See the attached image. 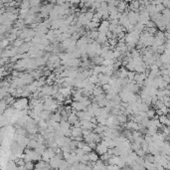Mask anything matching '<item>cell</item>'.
I'll list each match as a JSON object with an SVG mask.
<instances>
[{"label": "cell", "mask_w": 170, "mask_h": 170, "mask_svg": "<svg viewBox=\"0 0 170 170\" xmlns=\"http://www.w3.org/2000/svg\"><path fill=\"white\" fill-rule=\"evenodd\" d=\"M127 19L130 22V24L135 25L136 23L138 22L139 19V13L138 12H134V11H128L127 12Z\"/></svg>", "instance_id": "obj_1"}, {"label": "cell", "mask_w": 170, "mask_h": 170, "mask_svg": "<svg viewBox=\"0 0 170 170\" xmlns=\"http://www.w3.org/2000/svg\"><path fill=\"white\" fill-rule=\"evenodd\" d=\"M71 107H72V111H74V112L86 111L87 109V107H84V104L81 103V102H72Z\"/></svg>", "instance_id": "obj_2"}, {"label": "cell", "mask_w": 170, "mask_h": 170, "mask_svg": "<svg viewBox=\"0 0 170 170\" xmlns=\"http://www.w3.org/2000/svg\"><path fill=\"white\" fill-rule=\"evenodd\" d=\"M72 89L73 88L62 87V88H59V93H61L65 98H70L72 96Z\"/></svg>", "instance_id": "obj_3"}, {"label": "cell", "mask_w": 170, "mask_h": 170, "mask_svg": "<svg viewBox=\"0 0 170 170\" xmlns=\"http://www.w3.org/2000/svg\"><path fill=\"white\" fill-rule=\"evenodd\" d=\"M107 146H106L104 144H103V143H98L97 144V147H96V151H97V153H98V155H101V154H103V153H106V152L107 151Z\"/></svg>", "instance_id": "obj_4"}, {"label": "cell", "mask_w": 170, "mask_h": 170, "mask_svg": "<svg viewBox=\"0 0 170 170\" xmlns=\"http://www.w3.org/2000/svg\"><path fill=\"white\" fill-rule=\"evenodd\" d=\"M116 8H117V11L118 12H124V11H126L127 10V8H128V4H127V2H125V1H121L119 0V2H118V4H117V6H116Z\"/></svg>", "instance_id": "obj_5"}, {"label": "cell", "mask_w": 170, "mask_h": 170, "mask_svg": "<svg viewBox=\"0 0 170 170\" xmlns=\"http://www.w3.org/2000/svg\"><path fill=\"white\" fill-rule=\"evenodd\" d=\"M98 82H99V84L102 86V85H103V84H107L111 77H108V76H107V75H104V74L99 73L98 75Z\"/></svg>", "instance_id": "obj_6"}, {"label": "cell", "mask_w": 170, "mask_h": 170, "mask_svg": "<svg viewBox=\"0 0 170 170\" xmlns=\"http://www.w3.org/2000/svg\"><path fill=\"white\" fill-rule=\"evenodd\" d=\"M77 121H79V118H78V116H76V112L72 111L71 113L68 116V121H69L71 124H74Z\"/></svg>", "instance_id": "obj_7"}, {"label": "cell", "mask_w": 170, "mask_h": 170, "mask_svg": "<svg viewBox=\"0 0 170 170\" xmlns=\"http://www.w3.org/2000/svg\"><path fill=\"white\" fill-rule=\"evenodd\" d=\"M51 114H52V112H49V111H46V109H43L42 112H40V118L42 119H49L51 117Z\"/></svg>", "instance_id": "obj_8"}, {"label": "cell", "mask_w": 170, "mask_h": 170, "mask_svg": "<svg viewBox=\"0 0 170 170\" xmlns=\"http://www.w3.org/2000/svg\"><path fill=\"white\" fill-rule=\"evenodd\" d=\"M82 127H76L74 126L73 128H71V133H72V137H75V136H79L82 135Z\"/></svg>", "instance_id": "obj_9"}, {"label": "cell", "mask_w": 170, "mask_h": 170, "mask_svg": "<svg viewBox=\"0 0 170 170\" xmlns=\"http://www.w3.org/2000/svg\"><path fill=\"white\" fill-rule=\"evenodd\" d=\"M103 93H104V92H103V89H102V86H96L94 88V89H93V92H92V94H93L94 97H97V96L103 94Z\"/></svg>", "instance_id": "obj_10"}, {"label": "cell", "mask_w": 170, "mask_h": 170, "mask_svg": "<svg viewBox=\"0 0 170 170\" xmlns=\"http://www.w3.org/2000/svg\"><path fill=\"white\" fill-rule=\"evenodd\" d=\"M116 119H117V121L119 122V124L125 123L126 121H128V119H127V116H125V114H123V113H119V114H117V116H116Z\"/></svg>", "instance_id": "obj_11"}, {"label": "cell", "mask_w": 170, "mask_h": 170, "mask_svg": "<svg viewBox=\"0 0 170 170\" xmlns=\"http://www.w3.org/2000/svg\"><path fill=\"white\" fill-rule=\"evenodd\" d=\"M88 155H89V161L91 162H96L97 160H98V154L97 152L91 151L88 153Z\"/></svg>", "instance_id": "obj_12"}, {"label": "cell", "mask_w": 170, "mask_h": 170, "mask_svg": "<svg viewBox=\"0 0 170 170\" xmlns=\"http://www.w3.org/2000/svg\"><path fill=\"white\" fill-rule=\"evenodd\" d=\"M50 118H52L53 121H57V122H60V121H61V113H60L59 111H56L55 113L52 112V114H51V117H50Z\"/></svg>", "instance_id": "obj_13"}, {"label": "cell", "mask_w": 170, "mask_h": 170, "mask_svg": "<svg viewBox=\"0 0 170 170\" xmlns=\"http://www.w3.org/2000/svg\"><path fill=\"white\" fill-rule=\"evenodd\" d=\"M88 80H89V83L91 84H97L98 82V75H91V76L88 77Z\"/></svg>", "instance_id": "obj_14"}, {"label": "cell", "mask_w": 170, "mask_h": 170, "mask_svg": "<svg viewBox=\"0 0 170 170\" xmlns=\"http://www.w3.org/2000/svg\"><path fill=\"white\" fill-rule=\"evenodd\" d=\"M146 116H147V117L149 119H150V118H153V116H155V109L149 107L147 111H146Z\"/></svg>", "instance_id": "obj_15"}, {"label": "cell", "mask_w": 170, "mask_h": 170, "mask_svg": "<svg viewBox=\"0 0 170 170\" xmlns=\"http://www.w3.org/2000/svg\"><path fill=\"white\" fill-rule=\"evenodd\" d=\"M118 71H119V78H121V79H124V78H126V75H127V70H126L124 67H121V69H118Z\"/></svg>", "instance_id": "obj_16"}, {"label": "cell", "mask_w": 170, "mask_h": 170, "mask_svg": "<svg viewBox=\"0 0 170 170\" xmlns=\"http://www.w3.org/2000/svg\"><path fill=\"white\" fill-rule=\"evenodd\" d=\"M94 10H93V9H89V10H87V12L85 14V16L87 17V19H89V20H92V18H93V16H94Z\"/></svg>", "instance_id": "obj_17"}, {"label": "cell", "mask_w": 170, "mask_h": 170, "mask_svg": "<svg viewBox=\"0 0 170 170\" xmlns=\"http://www.w3.org/2000/svg\"><path fill=\"white\" fill-rule=\"evenodd\" d=\"M49 61L48 62L50 63H55L57 62V61H60V58H59L58 55H56V54H54V55H51V56H49Z\"/></svg>", "instance_id": "obj_18"}, {"label": "cell", "mask_w": 170, "mask_h": 170, "mask_svg": "<svg viewBox=\"0 0 170 170\" xmlns=\"http://www.w3.org/2000/svg\"><path fill=\"white\" fill-rule=\"evenodd\" d=\"M149 107H150V106H148V104H146V103H141L139 104V111H141V112H146Z\"/></svg>", "instance_id": "obj_19"}, {"label": "cell", "mask_w": 170, "mask_h": 170, "mask_svg": "<svg viewBox=\"0 0 170 170\" xmlns=\"http://www.w3.org/2000/svg\"><path fill=\"white\" fill-rule=\"evenodd\" d=\"M135 153H136V154H137V156H139V157H144V156H145V154H146L145 152L143 151L142 148H139V149H137V150L135 151Z\"/></svg>", "instance_id": "obj_20"}, {"label": "cell", "mask_w": 170, "mask_h": 170, "mask_svg": "<svg viewBox=\"0 0 170 170\" xmlns=\"http://www.w3.org/2000/svg\"><path fill=\"white\" fill-rule=\"evenodd\" d=\"M83 150H84L86 153H89V152L93 151V149L91 148V146H89L88 143H85V145L83 146Z\"/></svg>", "instance_id": "obj_21"}, {"label": "cell", "mask_w": 170, "mask_h": 170, "mask_svg": "<svg viewBox=\"0 0 170 170\" xmlns=\"http://www.w3.org/2000/svg\"><path fill=\"white\" fill-rule=\"evenodd\" d=\"M25 168L26 169H32L34 168V164H33V161H28V162H25Z\"/></svg>", "instance_id": "obj_22"}, {"label": "cell", "mask_w": 170, "mask_h": 170, "mask_svg": "<svg viewBox=\"0 0 170 170\" xmlns=\"http://www.w3.org/2000/svg\"><path fill=\"white\" fill-rule=\"evenodd\" d=\"M164 8H165V7L161 4V3L155 5V11H156V12H159V13H161V11H162Z\"/></svg>", "instance_id": "obj_23"}, {"label": "cell", "mask_w": 170, "mask_h": 170, "mask_svg": "<svg viewBox=\"0 0 170 170\" xmlns=\"http://www.w3.org/2000/svg\"><path fill=\"white\" fill-rule=\"evenodd\" d=\"M42 2V0H30V6H38Z\"/></svg>", "instance_id": "obj_24"}, {"label": "cell", "mask_w": 170, "mask_h": 170, "mask_svg": "<svg viewBox=\"0 0 170 170\" xmlns=\"http://www.w3.org/2000/svg\"><path fill=\"white\" fill-rule=\"evenodd\" d=\"M165 75H169V69H161L160 76H165Z\"/></svg>", "instance_id": "obj_25"}, {"label": "cell", "mask_w": 170, "mask_h": 170, "mask_svg": "<svg viewBox=\"0 0 170 170\" xmlns=\"http://www.w3.org/2000/svg\"><path fill=\"white\" fill-rule=\"evenodd\" d=\"M161 4L163 5L165 8H169V5H170V1L169 0H162Z\"/></svg>", "instance_id": "obj_26"}, {"label": "cell", "mask_w": 170, "mask_h": 170, "mask_svg": "<svg viewBox=\"0 0 170 170\" xmlns=\"http://www.w3.org/2000/svg\"><path fill=\"white\" fill-rule=\"evenodd\" d=\"M22 45V40H17L15 43V46H21Z\"/></svg>", "instance_id": "obj_27"}]
</instances>
